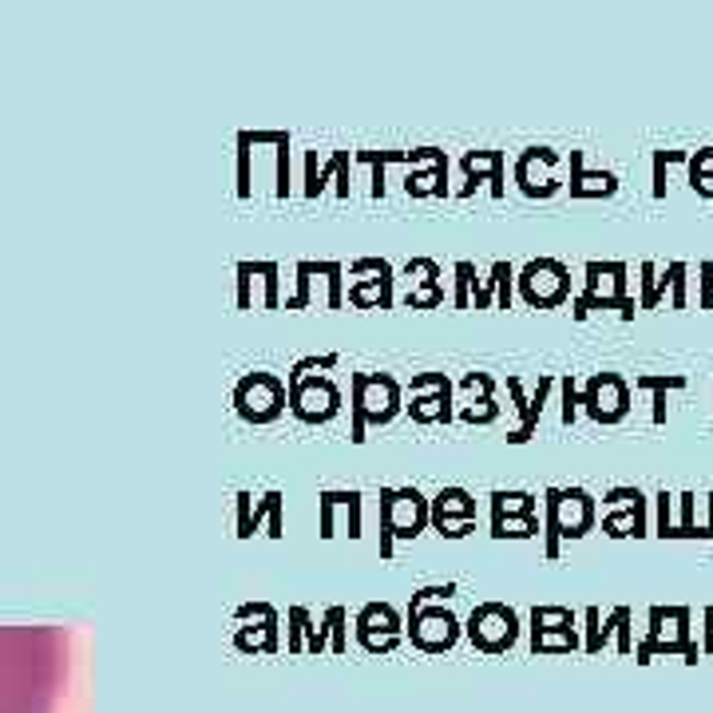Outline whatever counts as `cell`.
Wrapping results in <instances>:
<instances>
[{"mask_svg":"<svg viewBox=\"0 0 713 713\" xmlns=\"http://www.w3.org/2000/svg\"><path fill=\"white\" fill-rule=\"evenodd\" d=\"M472 278H475L472 262H456V306L460 310H468V286H472Z\"/></svg>","mask_w":713,"mask_h":713,"instance_id":"29","label":"cell"},{"mask_svg":"<svg viewBox=\"0 0 713 713\" xmlns=\"http://www.w3.org/2000/svg\"><path fill=\"white\" fill-rule=\"evenodd\" d=\"M519 298L531 310H555L571 298V269L559 258H536L519 269Z\"/></svg>","mask_w":713,"mask_h":713,"instance_id":"6","label":"cell"},{"mask_svg":"<svg viewBox=\"0 0 713 713\" xmlns=\"http://www.w3.org/2000/svg\"><path fill=\"white\" fill-rule=\"evenodd\" d=\"M262 516H269V536L278 539L281 536V492H266L254 511H250L246 492L238 496V536H242V539L254 536V531H258V524H262Z\"/></svg>","mask_w":713,"mask_h":713,"instance_id":"16","label":"cell"},{"mask_svg":"<svg viewBox=\"0 0 713 713\" xmlns=\"http://www.w3.org/2000/svg\"><path fill=\"white\" fill-rule=\"evenodd\" d=\"M610 634H619V651L622 654L634 651V642H631V607H614L607 622L599 619V610H595V607L587 610V642H583V646H587L590 654L602 651Z\"/></svg>","mask_w":713,"mask_h":713,"instance_id":"14","label":"cell"},{"mask_svg":"<svg viewBox=\"0 0 713 713\" xmlns=\"http://www.w3.org/2000/svg\"><path fill=\"white\" fill-rule=\"evenodd\" d=\"M690 163V151H654V198H666V166Z\"/></svg>","mask_w":713,"mask_h":713,"instance_id":"26","label":"cell"},{"mask_svg":"<svg viewBox=\"0 0 713 713\" xmlns=\"http://www.w3.org/2000/svg\"><path fill=\"white\" fill-rule=\"evenodd\" d=\"M563 424H575V416H579V384H575V377H563Z\"/></svg>","mask_w":713,"mask_h":713,"instance_id":"28","label":"cell"},{"mask_svg":"<svg viewBox=\"0 0 713 713\" xmlns=\"http://www.w3.org/2000/svg\"><path fill=\"white\" fill-rule=\"evenodd\" d=\"M531 646L536 654H563L579 651V626L567 607H536L531 610Z\"/></svg>","mask_w":713,"mask_h":713,"instance_id":"10","label":"cell"},{"mask_svg":"<svg viewBox=\"0 0 713 713\" xmlns=\"http://www.w3.org/2000/svg\"><path fill=\"white\" fill-rule=\"evenodd\" d=\"M587 281H583V294L575 298V318L587 321L590 310H619L622 321L634 318V301L626 294V262H587L583 266Z\"/></svg>","mask_w":713,"mask_h":713,"instance_id":"3","label":"cell"},{"mask_svg":"<svg viewBox=\"0 0 713 713\" xmlns=\"http://www.w3.org/2000/svg\"><path fill=\"white\" fill-rule=\"evenodd\" d=\"M705 654H713V607H705Z\"/></svg>","mask_w":713,"mask_h":713,"instance_id":"34","label":"cell"},{"mask_svg":"<svg viewBox=\"0 0 713 713\" xmlns=\"http://www.w3.org/2000/svg\"><path fill=\"white\" fill-rule=\"evenodd\" d=\"M690 186L702 198H713V147H702L690 156Z\"/></svg>","mask_w":713,"mask_h":713,"instance_id":"24","label":"cell"},{"mask_svg":"<svg viewBox=\"0 0 713 713\" xmlns=\"http://www.w3.org/2000/svg\"><path fill=\"white\" fill-rule=\"evenodd\" d=\"M555 389V377H539V389H536V396L528 401V409H524V424H519L516 433L507 436L511 445H524V440H531V433H536V424H539V416H543V401H548V393Z\"/></svg>","mask_w":713,"mask_h":713,"instance_id":"22","label":"cell"},{"mask_svg":"<svg viewBox=\"0 0 713 713\" xmlns=\"http://www.w3.org/2000/svg\"><path fill=\"white\" fill-rule=\"evenodd\" d=\"M234 409L242 421L269 424L286 409V381L274 372H246L234 389Z\"/></svg>","mask_w":713,"mask_h":713,"instance_id":"7","label":"cell"},{"mask_svg":"<svg viewBox=\"0 0 713 713\" xmlns=\"http://www.w3.org/2000/svg\"><path fill=\"white\" fill-rule=\"evenodd\" d=\"M409 634H413L416 646H424L428 634H436L433 651H445V646H452L456 642L460 626H456V619L448 614V610H409Z\"/></svg>","mask_w":713,"mask_h":713,"instance_id":"15","label":"cell"},{"mask_svg":"<svg viewBox=\"0 0 713 713\" xmlns=\"http://www.w3.org/2000/svg\"><path fill=\"white\" fill-rule=\"evenodd\" d=\"M654 654H686V662H698V642L690 639V607L651 610V634L639 642V662H651Z\"/></svg>","mask_w":713,"mask_h":713,"instance_id":"5","label":"cell"},{"mask_svg":"<svg viewBox=\"0 0 713 713\" xmlns=\"http://www.w3.org/2000/svg\"><path fill=\"white\" fill-rule=\"evenodd\" d=\"M619 191V179L610 171H587L583 151H571V198H610Z\"/></svg>","mask_w":713,"mask_h":713,"instance_id":"18","label":"cell"},{"mask_svg":"<svg viewBox=\"0 0 713 713\" xmlns=\"http://www.w3.org/2000/svg\"><path fill=\"white\" fill-rule=\"evenodd\" d=\"M559 163V151L551 147H528L516 163V183L528 198H551L559 191V179H551V166Z\"/></svg>","mask_w":713,"mask_h":713,"instance_id":"12","label":"cell"},{"mask_svg":"<svg viewBox=\"0 0 713 713\" xmlns=\"http://www.w3.org/2000/svg\"><path fill=\"white\" fill-rule=\"evenodd\" d=\"M496 416H499V409L492 396H480V401H472L468 409H460V421H468V424H492Z\"/></svg>","mask_w":713,"mask_h":713,"instance_id":"27","label":"cell"},{"mask_svg":"<svg viewBox=\"0 0 713 713\" xmlns=\"http://www.w3.org/2000/svg\"><path fill=\"white\" fill-rule=\"evenodd\" d=\"M68 678V634L0 626V713H56Z\"/></svg>","mask_w":713,"mask_h":713,"instance_id":"1","label":"cell"},{"mask_svg":"<svg viewBox=\"0 0 713 713\" xmlns=\"http://www.w3.org/2000/svg\"><path fill=\"white\" fill-rule=\"evenodd\" d=\"M654 499H658V524H654V536L662 539V536H666V528H670V504H674V496L666 492V487H662Z\"/></svg>","mask_w":713,"mask_h":713,"instance_id":"30","label":"cell"},{"mask_svg":"<svg viewBox=\"0 0 713 713\" xmlns=\"http://www.w3.org/2000/svg\"><path fill=\"white\" fill-rule=\"evenodd\" d=\"M686 377L682 372H642L634 377V393H651L654 396V424H666V393H682L686 389Z\"/></svg>","mask_w":713,"mask_h":713,"instance_id":"19","label":"cell"},{"mask_svg":"<svg viewBox=\"0 0 713 713\" xmlns=\"http://www.w3.org/2000/svg\"><path fill=\"white\" fill-rule=\"evenodd\" d=\"M548 524H543V551L559 555V539H583L595 531V496L587 487H548Z\"/></svg>","mask_w":713,"mask_h":713,"instance_id":"2","label":"cell"},{"mask_svg":"<svg viewBox=\"0 0 713 713\" xmlns=\"http://www.w3.org/2000/svg\"><path fill=\"white\" fill-rule=\"evenodd\" d=\"M396 404H401V389L389 372H353V428L349 440L361 445L365 440V424H389L396 416Z\"/></svg>","mask_w":713,"mask_h":713,"instance_id":"4","label":"cell"},{"mask_svg":"<svg viewBox=\"0 0 713 713\" xmlns=\"http://www.w3.org/2000/svg\"><path fill=\"white\" fill-rule=\"evenodd\" d=\"M602 531H607L610 539H626V536L642 539V536H651V528H646V496L634 499V504H626L622 511H610V516L602 519Z\"/></svg>","mask_w":713,"mask_h":713,"instance_id":"21","label":"cell"},{"mask_svg":"<svg viewBox=\"0 0 713 713\" xmlns=\"http://www.w3.org/2000/svg\"><path fill=\"white\" fill-rule=\"evenodd\" d=\"M492 516H536V496L531 492H496Z\"/></svg>","mask_w":713,"mask_h":713,"instance_id":"25","label":"cell"},{"mask_svg":"<svg viewBox=\"0 0 713 713\" xmlns=\"http://www.w3.org/2000/svg\"><path fill=\"white\" fill-rule=\"evenodd\" d=\"M286 401H290L294 416L306 424H325L337 404H342V393L330 377H318V372H301L298 381H286Z\"/></svg>","mask_w":713,"mask_h":713,"instance_id":"9","label":"cell"},{"mask_svg":"<svg viewBox=\"0 0 713 713\" xmlns=\"http://www.w3.org/2000/svg\"><path fill=\"white\" fill-rule=\"evenodd\" d=\"M702 310H713V262H702Z\"/></svg>","mask_w":713,"mask_h":713,"instance_id":"33","label":"cell"},{"mask_svg":"<svg viewBox=\"0 0 713 713\" xmlns=\"http://www.w3.org/2000/svg\"><path fill=\"white\" fill-rule=\"evenodd\" d=\"M345 507H349V536H361V492H345Z\"/></svg>","mask_w":713,"mask_h":713,"instance_id":"32","label":"cell"},{"mask_svg":"<svg viewBox=\"0 0 713 713\" xmlns=\"http://www.w3.org/2000/svg\"><path fill=\"white\" fill-rule=\"evenodd\" d=\"M433 524H436V531L445 536V528H448V519H460V524H475V499L468 496L464 487H448V492H440L436 496V504H433Z\"/></svg>","mask_w":713,"mask_h":713,"instance_id":"20","label":"cell"},{"mask_svg":"<svg viewBox=\"0 0 713 713\" xmlns=\"http://www.w3.org/2000/svg\"><path fill=\"white\" fill-rule=\"evenodd\" d=\"M666 290L674 294V310H686V262H670L666 274H658L654 262H642V310H654Z\"/></svg>","mask_w":713,"mask_h":713,"instance_id":"13","label":"cell"},{"mask_svg":"<svg viewBox=\"0 0 713 713\" xmlns=\"http://www.w3.org/2000/svg\"><path fill=\"white\" fill-rule=\"evenodd\" d=\"M634 499H642L639 487H610L607 496H602V504H607V507H626V504H634Z\"/></svg>","mask_w":713,"mask_h":713,"instance_id":"31","label":"cell"},{"mask_svg":"<svg viewBox=\"0 0 713 713\" xmlns=\"http://www.w3.org/2000/svg\"><path fill=\"white\" fill-rule=\"evenodd\" d=\"M468 639L487 654L507 651L511 642L519 639V619L516 610L504 607V602H484V607L472 610V622H468Z\"/></svg>","mask_w":713,"mask_h":713,"instance_id":"11","label":"cell"},{"mask_svg":"<svg viewBox=\"0 0 713 713\" xmlns=\"http://www.w3.org/2000/svg\"><path fill=\"white\" fill-rule=\"evenodd\" d=\"M705 504H710V528H705V531H710V539H713V492L705 496Z\"/></svg>","mask_w":713,"mask_h":713,"instance_id":"35","label":"cell"},{"mask_svg":"<svg viewBox=\"0 0 713 713\" xmlns=\"http://www.w3.org/2000/svg\"><path fill=\"white\" fill-rule=\"evenodd\" d=\"M464 195H472L475 183H492V195L504 198V151H464Z\"/></svg>","mask_w":713,"mask_h":713,"instance_id":"17","label":"cell"},{"mask_svg":"<svg viewBox=\"0 0 713 713\" xmlns=\"http://www.w3.org/2000/svg\"><path fill=\"white\" fill-rule=\"evenodd\" d=\"M583 413L595 424H619L631 413V384L619 372H595L579 393Z\"/></svg>","mask_w":713,"mask_h":713,"instance_id":"8","label":"cell"},{"mask_svg":"<svg viewBox=\"0 0 713 713\" xmlns=\"http://www.w3.org/2000/svg\"><path fill=\"white\" fill-rule=\"evenodd\" d=\"M539 516H492V536L496 539H531L539 536Z\"/></svg>","mask_w":713,"mask_h":713,"instance_id":"23","label":"cell"}]
</instances>
